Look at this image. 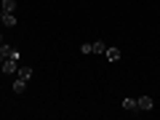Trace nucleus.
<instances>
[{"label": "nucleus", "instance_id": "nucleus-4", "mask_svg": "<svg viewBox=\"0 0 160 120\" xmlns=\"http://www.w3.org/2000/svg\"><path fill=\"white\" fill-rule=\"evenodd\" d=\"M0 22H3V27H16V13L0 11Z\"/></svg>", "mask_w": 160, "mask_h": 120}, {"label": "nucleus", "instance_id": "nucleus-8", "mask_svg": "<svg viewBox=\"0 0 160 120\" xmlns=\"http://www.w3.org/2000/svg\"><path fill=\"white\" fill-rule=\"evenodd\" d=\"M104 56H107V62H118V59H120V48H109V46H107Z\"/></svg>", "mask_w": 160, "mask_h": 120}, {"label": "nucleus", "instance_id": "nucleus-10", "mask_svg": "<svg viewBox=\"0 0 160 120\" xmlns=\"http://www.w3.org/2000/svg\"><path fill=\"white\" fill-rule=\"evenodd\" d=\"M80 53H91V43H83L80 46Z\"/></svg>", "mask_w": 160, "mask_h": 120}, {"label": "nucleus", "instance_id": "nucleus-9", "mask_svg": "<svg viewBox=\"0 0 160 120\" xmlns=\"http://www.w3.org/2000/svg\"><path fill=\"white\" fill-rule=\"evenodd\" d=\"M107 51V46H104L102 40H96V43H91V53H104Z\"/></svg>", "mask_w": 160, "mask_h": 120}, {"label": "nucleus", "instance_id": "nucleus-6", "mask_svg": "<svg viewBox=\"0 0 160 120\" xmlns=\"http://www.w3.org/2000/svg\"><path fill=\"white\" fill-rule=\"evenodd\" d=\"M0 11H6V13H16V0H3V3H0Z\"/></svg>", "mask_w": 160, "mask_h": 120}, {"label": "nucleus", "instance_id": "nucleus-1", "mask_svg": "<svg viewBox=\"0 0 160 120\" xmlns=\"http://www.w3.org/2000/svg\"><path fill=\"white\" fill-rule=\"evenodd\" d=\"M29 80H32V67L22 64V67L16 69V78H13V91H16V93H24Z\"/></svg>", "mask_w": 160, "mask_h": 120}, {"label": "nucleus", "instance_id": "nucleus-5", "mask_svg": "<svg viewBox=\"0 0 160 120\" xmlns=\"http://www.w3.org/2000/svg\"><path fill=\"white\" fill-rule=\"evenodd\" d=\"M123 109H126V112H136V109H139L136 99H133V96H126V99H123Z\"/></svg>", "mask_w": 160, "mask_h": 120}, {"label": "nucleus", "instance_id": "nucleus-3", "mask_svg": "<svg viewBox=\"0 0 160 120\" xmlns=\"http://www.w3.org/2000/svg\"><path fill=\"white\" fill-rule=\"evenodd\" d=\"M136 104H139V109H142V112H149V109L155 107V99H152V96H139Z\"/></svg>", "mask_w": 160, "mask_h": 120}, {"label": "nucleus", "instance_id": "nucleus-2", "mask_svg": "<svg viewBox=\"0 0 160 120\" xmlns=\"http://www.w3.org/2000/svg\"><path fill=\"white\" fill-rule=\"evenodd\" d=\"M16 69H19V53H16V56H6V59H3V64H0V72L16 75Z\"/></svg>", "mask_w": 160, "mask_h": 120}, {"label": "nucleus", "instance_id": "nucleus-11", "mask_svg": "<svg viewBox=\"0 0 160 120\" xmlns=\"http://www.w3.org/2000/svg\"><path fill=\"white\" fill-rule=\"evenodd\" d=\"M3 59H6V56H3V53H0V64H3Z\"/></svg>", "mask_w": 160, "mask_h": 120}, {"label": "nucleus", "instance_id": "nucleus-12", "mask_svg": "<svg viewBox=\"0 0 160 120\" xmlns=\"http://www.w3.org/2000/svg\"><path fill=\"white\" fill-rule=\"evenodd\" d=\"M0 43H3V35H0Z\"/></svg>", "mask_w": 160, "mask_h": 120}, {"label": "nucleus", "instance_id": "nucleus-7", "mask_svg": "<svg viewBox=\"0 0 160 120\" xmlns=\"http://www.w3.org/2000/svg\"><path fill=\"white\" fill-rule=\"evenodd\" d=\"M0 53H3V56H16V48H13V46H8V43H6V40H3V43H0Z\"/></svg>", "mask_w": 160, "mask_h": 120}]
</instances>
